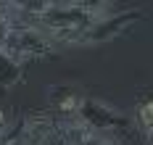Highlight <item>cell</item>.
<instances>
[{"label":"cell","instance_id":"6da1fadb","mask_svg":"<svg viewBox=\"0 0 153 145\" xmlns=\"http://www.w3.org/2000/svg\"><path fill=\"white\" fill-rule=\"evenodd\" d=\"M56 48V40L45 34L40 27H32V24H24V27H13L11 34H8V42H5V55L13 61V64H24L32 55H45Z\"/></svg>","mask_w":153,"mask_h":145},{"label":"cell","instance_id":"7a4b0ae2","mask_svg":"<svg viewBox=\"0 0 153 145\" xmlns=\"http://www.w3.org/2000/svg\"><path fill=\"white\" fill-rule=\"evenodd\" d=\"M76 116L82 121H87L95 132L108 135V137H114V132L119 129V124H124L122 113L116 111V108H111L103 100H90V98H85V103H82V108H79Z\"/></svg>","mask_w":153,"mask_h":145},{"label":"cell","instance_id":"3957f363","mask_svg":"<svg viewBox=\"0 0 153 145\" xmlns=\"http://www.w3.org/2000/svg\"><path fill=\"white\" fill-rule=\"evenodd\" d=\"M137 18V11H114V13H108V16L98 18L95 24H92L90 29L85 32V37L79 40V45H95V42H108V40H114L119 32H124L132 21Z\"/></svg>","mask_w":153,"mask_h":145},{"label":"cell","instance_id":"277c9868","mask_svg":"<svg viewBox=\"0 0 153 145\" xmlns=\"http://www.w3.org/2000/svg\"><path fill=\"white\" fill-rule=\"evenodd\" d=\"M137 127L148 145H153V100H145L137 106Z\"/></svg>","mask_w":153,"mask_h":145},{"label":"cell","instance_id":"5b68a950","mask_svg":"<svg viewBox=\"0 0 153 145\" xmlns=\"http://www.w3.org/2000/svg\"><path fill=\"white\" fill-rule=\"evenodd\" d=\"M82 145H122L116 137H108V135H100V132H95L92 137H87Z\"/></svg>","mask_w":153,"mask_h":145},{"label":"cell","instance_id":"8992f818","mask_svg":"<svg viewBox=\"0 0 153 145\" xmlns=\"http://www.w3.org/2000/svg\"><path fill=\"white\" fill-rule=\"evenodd\" d=\"M5 132H8V119H5V113L0 111V140L5 137Z\"/></svg>","mask_w":153,"mask_h":145}]
</instances>
